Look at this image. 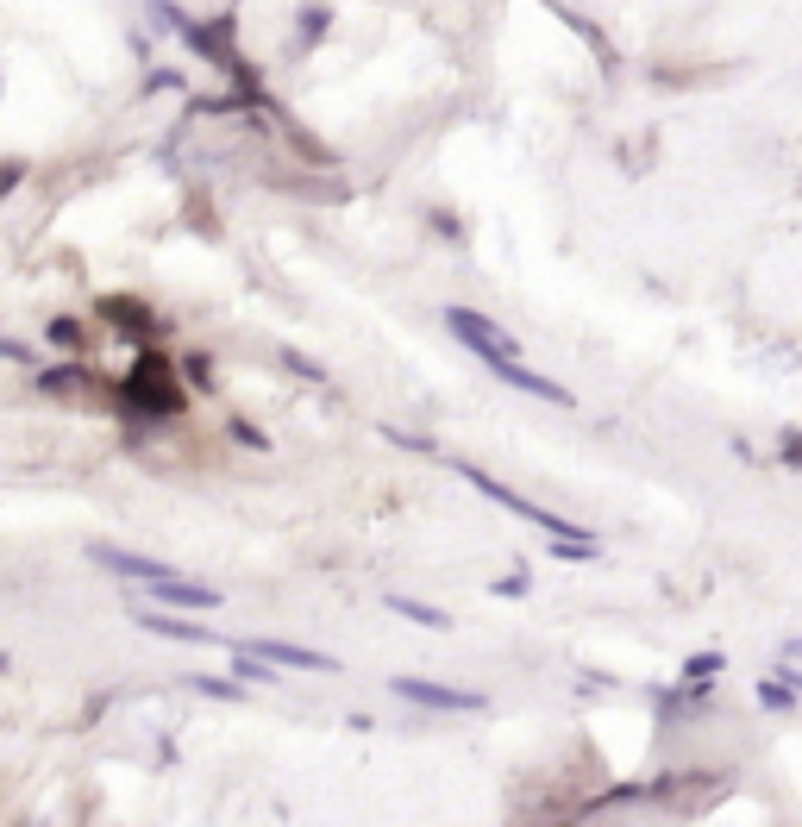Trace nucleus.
I'll return each mask as SVG.
<instances>
[{"label": "nucleus", "instance_id": "obj_10", "mask_svg": "<svg viewBox=\"0 0 802 827\" xmlns=\"http://www.w3.org/2000/svg\"><path fill=\"white\" fill-rule=\"evenodd\" d=\"M389 608H395V614H408V621H420V627H445V614H439V608H427V602H408V596H389Z\"/></svg>", "mask_w": 802, "mask_h": 827}, {"label": "nucleus", "instance_id": "obj_7", "mask_svg": "<svg viewBox=\"0 0 802 827\" xmlns=\"http://www.w3.org/2000/svg\"><path fill=\"white\" fill-rule=\"evenodd\" d=\"M145 627H151V633H163V640H201V646H226L220 633H207V627H188V621H176V614H145Z\"/></svg>", "mask_w": 802, "mask_h": 827}, {"label": "nucleus", "instance_id": "obj_6", "mask_svg": "<svg viewBox=\"0 0 802 827\" xmlns=\"http://www.w3.org/2000/svg\"><path fill=\"white\" fill-rule=\"evenodd\" d=\"M101 314H107V320H120V333H138V339H151V333H157V320H151V314H145V307H138V301H120V295H107V301H101Z\"/></svg>", "mask_w": 802, "mask_h": 827}, {"label": "nucleus", "instance_id": "obj_9", "mask_svg": "<svg viewBox=\"0 0 802 827\" xmlns=\"http://www.w3.org/2000/svg\"><path fill=\"white\" fill-rule=\"evenodd\" d=\"M82 376H88L82 364H63V370H44V376H38V383H44V389H51V395H69V389H82Z\"/></svg>", "mask_w": 802, "mask_h": 827}, {"label": "nucleus", "instance_id": "obj_2", "mask_svg": "<svg viewBox=\"0 0 802 827\" xmlns=\"http://www.w3.org/2000/svg\"><path fill=\"white\" fill-rule=\"evenodd\" d=\"M120 401L132 420H170L182 408V389H176V364L163 358V351H145V358L132 364V376L120 383Z\"/></svg>", "mask_w": 802, "mask_h": 827}, {"label": "nucleus", "instance_id": "obj_4", "mask_svg": "<svg viewBox=\"0 0 802 827\" xmlns=\"http://www.w3.org/2000/svg\"><path fill=\"white\" fill-rule=\"evenodd\" d=\"M239 652L264 658V665H289V671H339V658L308 652V646H289V640H251V646H239Z\"/></svg>", "mask_w": 802, "mask_h": 827}, {"label": "nucleus", "instance_id": "obj_5", "mask_svg": "<svg viewBox=\"0 0 802 827\" xmlns=\"http://www.w3.org/2000/svg\"><path fill=\"white\" fill-rule=\"evenodd\" d=\"M94 558H101L107 571H120V577H132V583H145V589H157L163 577H176L170 564H157V558H138V552H120V546H94Z\"/></svg>", "mask_w": 802, "mask_h": 827}, {"label": "nucleus", "instance_id": "obj_1", "mask_svg": "<svg viewBox=\"0 0 802 827\" xmlns=\"http://www.w3.org/2000/svg\"><path fill=\"white\" fill-rule=\"evenodd\" d=\"M445 326H452V333H458L470 351H477V358H483L495 376H502L508 389H527V395H539V401H571V395H564L558 383H546V376H533L521 358H514L508 333H495V326H489L483 314H470V307H452V314H445Z\"/></svg>", "mask_w": 802, "mask_h": 827}, {"label": "nucleus", "instance_id": "obj_3", "mask_svg": "<svg viewBox=\"0 0 802 827\" xmlns=\"http://www.w3.org/2000/svg\"><path fill=\"white\" fill-rule=\"evenodd\" d=\"M395 696L427 702V708H458V715H477V708H483L477 690H452V683H420V677H395Z\"/></svg>", "mask_w": 802, "mask_h": 827}, {"label": "nucleus", "instance_id": "obj_8", "mask_svg": "<svg viewBox=\"0 0 802 827\" xmlns=\"http://www.w3.org/2000/svg\"><path fill=\"white\" fill-rule=\"evenodd\" d=\"M44 333H51V345H63V351H82V339H88V326L82 320H51V326H44Z\"/></svg>", "mask_w": 802, "mask_h": 827}]
</instances>
